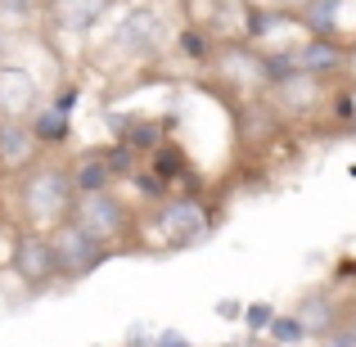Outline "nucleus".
<instances>
[{
  "label": "nucleus",
  "mask_w": 356,
  "mask_h": 347,
  "mask_svg": "<svg viewBox=\"0 0 356 347\" xmlns=\"http://www.w3.org/2000/svg\"><path fill=\"white\" fill-rule=\"evenodd\" d=\"M72 208V181L54 167H36L23 185V212L32 226H59Z\"/></svg>",
  "instance_id": "obj_1"
},
{
  "label": "nucleus",
  "mask_w": 356,
  "mask_h": 347,
  "mask_svg": "<svg viewBox=\"0 0 356 347\" xmlns=\"http://www.w3.org/2000/svg\"><path fill=\"white\" fill-rule=\"evenodd\" d=\"M50 252H54V271H63V275H86V271H95L99 261H104V243H99L90 230H81L77 221H68V217H63L59 230H54Z\"/></svg>",
  "instance_id": "obj_2"
},
{
  "label": "nucleus",
  "mask_w": 356,
  "mask_h": 347,
  "mask_svg": "<svg viewBox=\"0 0 356 347\" xmlns=\"http://www.w3.org/2000/svg\"><path fill=\"white\" fill-rule=\"evenodd\" d=\"M72 221H77L81 230H90L95 239H113V234H122V226H127V217H122L118 199H108V194H99V190H90L86 199L77 203Z\"/></svg>",
  "instance_id": "obj_3"
},
{
  "label": "nucleus",
  "mask_w": 356,
  "mask_h": 347,
  "mask_svg": "<svg viewBox=\"0 0 356 347\" xmlns=\"http://www.w3.org/2000/svg\"><path fill=\"white\" fill-rule=\"evenodd\" d=\"M307 27H312L316 36H325V41L356 36V0H312Z\"/></svg>",
  "instance_id": "obj_4"
},
{
  "label": "nucleus",
  "mask_w": 356,
  "mask_h": 347,
  "mask_svg": "<svg viewBox=\"0 0 356 347\" xmlns=\"http://www.w3.org/2000/svg\"><path fill=\"white\" fill-rule=\"evenodd\" d=\"M158 226L172 243H194L203 230H208V208H203L199 199H176L163 208V217H158Z\"/></svg>",
  "instance_id": "obj_5"
},
{
  "label": "nucleus",
  "mask_w": 356,
  "mask_h": 347,
  "mask_svg": "<svg viewBox=\"0 0 356 347\" xmlns=\"http://www.w3.org/2000/svg\"><path fill=\"white\" fill-rule=\"evenodd\" d=\"M14 266H18V275H23L27 284H45L50 275H59V271H54V252H50V243L36 239V234H23V239H18V248H14Z\"/></svg>",
  "instance_id": "obj_6"
},
{
  "label": "nucleus",
  "mask_w": 356,
  "mask_h": 347,
  "mask_svg": "<svg viewBox=\"0 0 356 347\" xmlns=\"http://www.w3.org/2000/svg\"><path fill=\"white\" fill-rule=\"evenodd\" d=\"M36 104V81L23 68H0V118H23Z\"/></svg>",
  "instance_id": "obj_7"
},
{
  "label": "nucleus",
  "mask_w": 356,
  "mask_h": 347,
  "mask_svg": "<svg viewBox=\"0 0 356 347\" xmlns=\"http://www.w3.org/2000/svg\"><path fill=\"white\" fill-rule=\"evenodd\" d=\"M118 36H122V45H136V50H158L163 45V18L154 9H131Z\"/></svg>",
  "instance_id": "obj_8"
},
{
  "label": "nucleus",
  "mask_w": 356,
  "mask_h": 347,
  "mask_svg": "<svg viewBox=\"0 0 356 347\" xmlns=\"http://www.w3.org/2000/svg\"><path fill=\"white\" fill-rule=\"evenodd\" d=\"M104 9H108V0H54L50 14L68 32H86V27H95L104 18Z\"/></svg>",
  "instance_id": "obj_9"
},
{
  "label": "nucleus",
  "mask_w": 356,
  "mask_h": 347,
  "mask_svg": "<svg viewBox=\"0 0 356 347\" xmlns=\"http://www.w3.org/2000/svg\"><path fill=\"white\" fill-rule=\"evenodd\" d=\"M293 63H298V72H330V68H339L343 63V50H339V41H325V36H316L307 50H298L293 54Z\"/></svg>",
  "instance_id": "obj_10"
},
{
  "label": "nucleus",
  "mask_w": 356,
  "mask_h": 347,
  "mask_svg": "<svg viewBox=\"0 0 356 347\" xmlns=\"http://www.w3.org/2000/svg\"><path fill=\"white\" fill-rule=\"evenodd\" d=\"M27 154H32V136L27 131H18V127H5L0 131V163H27Z\"/></svg>",
  "instance_id": "obj_11"
},
{
  "label": "nucleus",
  "mask_w": 356,
  "mask_h": 347,
  "mask_svg": "<svg viewBox=\"0 0 356 347\" xmlns=\"http://www.w3.org/2000/svg\"><path fill=\"white\" fill-rule=\"evenodd\" d=\"M104 181H108V163H104L99 154H90L86 163H81V172H77V185H81V190L90 194V190H99Z\"/></svg>",
  "instance_id": "obj_12"
},
{
  "label": "nucleus",
  "mask_w": 356,
  "mask_h": 347,
  "mask_svg": "<svg viewBox=\"0 0 356 347\" xmlns=\"http://www.w3.org/2000/svg\"><path fill=\"white\" fill-rule=\"evenodd\" d=\"M36 140H68V118L59 113V108H54V113H45L41 122H36Z\"/></svg>",
  "instance_id": "obj_13"
},
{
  "label": "nucleus",
  "mask_w": 356,
  "mask_h": 347,
  "mask_svg": "<svg viewBox=\"0 0 356 347\" xmlns=\"http://www.w3.org/2000/svg\"><path fill=\"white\" fill-rule=\"evenodd\" d=\"M270 334H275L280 343H293L298 334H302V325H298V321H275V325H270Z\"/></svg>",
  "instance_id": "obj_14"
},
{
  "label": "nucleus",
  "mask_w": 356,
  "mask_h": 347,
  "mask_svg": "<svg viewBox=\"0 0 356 347\" xmlns=\"http://www.w3.org/2000/svg\"><path fill=\"white\" fill-rule=\"evenodd\" d=\"M108 172H131V149H113V154H104Z\"/></svg>",
  "instance_id": "obj_15"
},
{
  "label": "nucleus",
  "mask_w": 356,
  "mask_h": 347,
  "mask_svg": "<svg viewBox=\"0 0 356 347\" xmlns=\"http://www.w3.org/2000/svg\"><path fill=\"white\" fill-rule=\"evenodd\" d=\"M127 140H131V145H154L158 131H154V127H131V131H127Z\"/></svg>",
  "instance_id": "obj_16"
},
{
  "label": "nucleus",
  "mask_w": 356,
  "mask_h": 347,
  "mask_svg": "<svg viewBox=\"0 0 356 347\" xmlns=\"http://www.w3.org/2000/svg\"><path fill=\"white\" fill-rule=\"evenodd\" d=\"M248 325H252V330H261V325H270V307H266V302L248 307Z\"/></svg>",
  "instance_id": "obj_17"
},
{
  "label": "nucleus",
  "mask_w": 356,
  "mask_h": 347,
  "mask_svg": "<svg viewBox=\"0 0 356 347\" xmlns=\"http://www.w3.org/2000/svg\"><path fill=\"white\" fill-rule=\"evenodd\" d=\"M185 50H190V54H203L208 45H203V36H185Z\"/></svg>",
  "instance_id": "obj_18"
},
{
  "label": "nucleus",
  "mask_w": 356,
  "mask_h": 347,
  "mask_svg": "<svg viewBox=\"0 0 356 347\" xmlns=\"http://www.w3.org/2000/svg\"><path fill=\"white\" fill-rule=\"evenodd\" d=\"M72 99H77V95H72V90H63V95L54 99V108H59V113H68V108H72Z\"/></svg>",
  "instance_id": "obj_19"
},
{
  "label": "nucleus",
  "mask_w": 356,
  "mask_h": 347,
  "mask_svg": "<svg viewBox=\"0 0 356 347\" xmlns=\"http://www.w3.org/2000/svg\"><path fill=\"white\" fill-rule=\"evenodd\" d=\"M181 347H185V343H181Z\"/></svg>",
  "instance_id": "obj_20"
},
{
  "label": "nucleus",
  "mask_w": 356,
  "mask_h": 347,
  "mask_svg": "<svg viewBox=\"0 0 356 347\" xmlns=\"http://www.w3.org/2000/svg\"><path fill=\"white\" fill-rule=\"evenodd\" d=\"M339 347H343V343H339Z\"/></svg>",
  "instance_id": "obj_21"
}]
</instances>
